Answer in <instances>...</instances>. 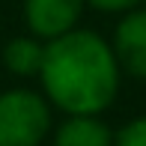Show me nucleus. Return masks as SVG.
<instances>
[{"label":"nucleus","instance_id":"nucleus-1","mask_svg":"<svg viewBox=\"0 0 146 146\" xmlns=\"http://www.w3.org/2000/svg\"><path fill=\"white\" fill-rule=\"evenodd\" d=\"M39 84L48 104L63 110L66 116H102L119 96L122 72L110 42L102 33L75 27L45 42Z\"/></svg>","mask_w":146,"mask_h":146},{"label":"nucleus","instance_id":"nucleus-2","mask_svg":"<svg viewBox=\"0 0 146 146\" xmlns=\"http://www.w3.org/2000/svg\"><path fill=\"white\" fill-rule=\"evenodd\" d=\"M42 92L15 87L0 92V146H39L54 128V113Z\"/></svg>","mask_w":146,"mask_h":146},{"label":"nucleus","instance_id":"nucleus-3","mask_svg":"<svg viewBox=\"0 0 146 146\" xmlns=\"http://www.w3.org/2000/svg\"><path fill=\"white\" fill-rule=\"evenodd\" d=\"M119 72L134 81H146V6L122 12L110 36Z\"/></svg>","mask_w":146,"mask_h":146},{"label":"nucleus","instance_id":"nucleus-4","mask_svg":"<svg viewBox=\"0 0 146 146\" xmlns=\"http://www.w3.org/2000/svg\"><path fill=\"white\" fill-rule=\"evenodd\" d=\"M84 6V0H24V21L30 36L51 42L81 24Z\"/></svg>","mask_w":146,"mask_h":146},{"label":"nucleus","instance_id":"nucleus-5","mask_svg":"<svg viewBox=\"0 0 146 146\" xmlns=\"http://www.w3.org/2000/svg\"><path fill=\"white\" fill-rule=\"evenodd\" d=\"M54 146H113V131L102 116L72 113L54 128Z\"/></svg>","mask_w":146,"mask_h":146},{"label":"nucleus","instance_id":"nucleus-6","mask_svg":"<svg viewBox=\"0 0 146 146\" xmlns=\"http://www.w3.org/2000/svg\"><path fill=\"white\" fill-rule=\"evenodd\" d=\"M45 57V42L36 36H18L3 48V66L18 78H39Z\"/></svg>","mask_w":146,"mask_h":146},{"label":"nucleus","instance_id":"nucleus-7","mask_svg":"<svg viewBox=\"0 0 146 146\" xmlns=\"http://www.w3.org/2000/svg\"><path fill=\"white\" fill-rule=\"evenodd\" d=\"M113 146H146V113L119 125V131H113Z\"/></svg>","mask_w":146,"mask_h":146},{"label":"nucleus","instance_id":"nucleus-8","mask_svg":"<svg viewBox=\"0 0 146 146\" xmlns=\"http://www.w3.org/2000/svg\"><path fill=\"white\" fill-rule=\"evenodd\" d=\"M87 6H92L96 12H104V15H122V12L140 6V0H84Z\"/></svg>","mask_w":146,"mask_h":146},{"label":"nucleus","instance_id":"nucleus-9","mask_svg":"<svg viewBox=\"0 0 146 146\" xmlns=\"http://www.w3.org/2000/svg\"><path fill=\"white\" fill-rule=\"evenodd\" d=\"M140 6H146V0H140Z\"/></svg>","mask_w":146,"mask_h":146}]
</instances>
